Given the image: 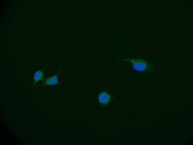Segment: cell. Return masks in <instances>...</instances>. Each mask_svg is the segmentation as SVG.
<instances>
[{
	"label": "cell",
	"mask_w": 193,
	"mask_h": 145,
	"mask_svg": "<svg viewBox=\"0 0 193 145\" xmlns=\"http://www.w3.org/2000/svg\"><path fill=\"white\" fill-rule=\"evenodd\" d=\"M122 60L128 61L131 63L134 69L145 73L154 72L153 67L148 61L139 57L127 58Z\"/></svg>",
	"instance_id": "obj_1"
},
{
	"label": "cell",
	"mask_w": 193,
	"mask_h": 145,
	"mask_svg": "<svg viewBox=\"0 0 193 145\" xmlns=\"http://www.w3.org/2000/svg\"><path fill=\"white\" fill-rule=\"evenodd\" d=\"M59 72L57 75L48 78L44 81V85L48 86L57 84L58 82V75L59 73Z\"/></svg>",
	"instance_id": "obj_2"
},
{
	"label": "cell",
	"mask_w": 193,
	"mask_h": 145,
	"mask_svg": "<svg viewBox=\"0 0 193 145\" xmlns=\"http://www.w3.org/2000/svg\"><path fill=\"white\" fill-rule=\"evenodd\" d=\"M99 99L100 102L102 104H106L110 101V97L108 93L103 92L100 94Z\"/></svg>",
	"instance_id": "obj_3"
},
{
	"label": "cell",
	"mask_w": 193,
	"mask_h": 145,
	"mask_svg": "<svg viewBox=\"0 0 193 145\" xmlns=\"http://www.w3.org/2000/svg\"><path fill=\"white\" fill-rule=\"evenodd\" d=\"M43 72L42 71H38L35 74L34 77L33 86L35 85L36 83L39 80H41L43 77Z\"/></svg>",
	"instance_id": "obj_4"
}]
</instances>
